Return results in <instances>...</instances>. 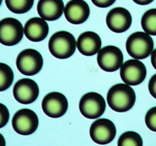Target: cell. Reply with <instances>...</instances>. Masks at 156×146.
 <instances>
[{
  "instance_id": "1",
  "label": "cell",
  "mask_w": 156,
  "mask_h": 146,
  "mask_svg": "<svg viewBox=\"0 0 156 146\" xmlns=\"http://www.w3.org/2000/svg\"><path fill=\"white\" fill-rule=\"evenodd\" d=\"M107 100L114 111L123 113L129 110L136 102V93L133 88L126 84L113 85L107 94Z\"/></svg>"
},
{
  "instance_id": "2",
  "label": "cell",
  "mask_w": 156,
  "mask_h": 146,
  "mask_svg": "<svg viewBox=\"0 0 156 146\" xmlns=\"http://www.w3.org/2000/svg\"><path fill=\"white\" fill-rule=\"evenodd\" d=\"M76 38L66 30H60L52 35L49 40L48 48L54 57L60 59H68L76 50Z\"/></svg>"
},
{
  "instance_id": "3",
  "label": "cell",
  "mask_w": 156,
  "mask_h": 146,
  "mask_svg": "<svg viewBox=\"0 0 156 146\" xmlns=\"http://www.w3.org/2000/svg\"><path fill=\"white\" fill-rule=\"evenodd\" d=\"M126 49L128 54L133 59H144L153 51V39L146 32H135L126 40Z\"/></svg>"
},
{
  "instance_id": "4",
  "label": "cell",
  "mask_w": 156,
  "mask_h": 146,
  "mask_svg": "<svg viewBox=\"0 0 156 146\" xmlns=\"http://www.w3.org/2000/svg\"><path fill=\"white\" fill-rule=\"evenodd\" d=\"M44 65L42 55L34 49H25L18 55L16 66L21 74L34 75L40 72Z\"/></svg>"
},
{
  "instance_id": "5",
  "label": "cell",
  "mask_w": 156,
  "mask_h": 146,
  "mask_svg": "<svg viewBox=\"0 0 156 146\" xmlns=\"http://www.w3.org/2000/svg\"><path fill=\"white\" fill-rule=\"evenodd\" d=\"M106 109L105 98L97 92L84 94L79 101V110L85 118L97 119L102 116Z\"/></svg>"
},
{
  "instance_id": "6",
  "label": "cell",
  "mask_w": 156,
  "mask_h": 146,
  "mask_svg": "<svg viewBox=\"0 0 156 146\" xmlns=\"http://www.w3.org/2000/svg\"><path fill=\"white\" fill-rule=\"evenodd\" d=\"M24 36V27L18 19L5 18L0 21V43L11 47L18 44Z\"/></svg>"
},
{
  "instance_id": "7",
  "label": "cell",
  "mask_w": 156,
  "mask_h": 146,
  "mask_svg": "<svg viewBox=\"0 0 156 146\" xmlns=\"http://www.w3.org/2000/svg\"><path fill=\"white\" fill-rule=\"evenodd\" d=\"M12 127L18 134L29 135L37 130L39 120L36 113L30 109H21L13 116Z\"/></svg>"
},
{
  "instance_id": "8",
  "label": "cell",
  "mask_w": 156,
  "mask_h": 146,
  "mask_svg": "<svg viewBox=\"0 0 156 146\" xmlns=\"http://www.w3.org/2000/svg\"><path fill=\"white\" fill-rule=\"evenodd\" d=\"M147 70L143 62L139 59H129L120 67V78L125 84L136 86L146 79Z\"/></svg>"
},
{
  "instance_id": "9",
  "label": "cell",
  "mask_w": 156,
  "mask_h": 146,
  "mask_svg": "<svg viewBox=\"0 0 156 146\" xmlns=\"http://www.w3.org/2000/svg\"><path fill=\"white\" fill-rule=\"evenodd\" d=\"M97 62L102 70L113 72L120 68L123 65V53L120 49L115 46H107L98 52Z\"/></svg>"
},
{
  "instance_id": "10",
  "label": "cell",
  "mask_w": 156,
  "mask_h": 146,
  "mask_svg": "<svg viewBox=\"0 0 156 146\" xmlns=\"http://www.w3.org/2000/svg\"><path fill=\"white\" fill-rule=\"evenodd\" d=\"M89 133L93 141L98 144H107L115 138L117 129L111 120L99 119L91 124Z\"/></svg>"
},
{
  "instance_id": "11",
  "label": "cell",
  "mask_w": 156,
  "mask_h": 146,
  "mask_svg": "<svg viewBox=\"0 0 156 146\" xmlns=\"http://www.w3.org/2000/svg\"><path fill=\"white\" fill-rule=\"evenodd\" d=\"M42 109L44 113L51 118H59L68 109V100L62 93L53 91L47 94L42 100Z\"/></svg>"
},
{
  "instance_id": "12",
  "label": "cell",
  "mask_w": 156,
  "mask_h": 146,
  "mask_svg": "<svg viewBox=\"0 0 156 146\" xmlns=\"http://www.w3.org/2000/svg\"><path fill=\"white\" fill-rule=\"evenodd\" d=\"M13 95L19 103L30 104L34 103L38 97L39 87L32 79L21 78L14 86Z\"/></svg>"
},
{
  "instance_id": "13",
  "label": "cell",
  "mask_w": 156,
  "mask_h": 146,
  "mask_svg": "<svg viewBox=\"0 0 156 146\" xmlns=\"http://www.w3.org/2000/svg\"><path fill=\"white\" fill-rule=\"evenodd\" d=\"M106 23L111 31L123 33L126 31L132 24V15L125 8H114L107 15Z\"/></svg>"
},
{
  "instance_id": "14",
  "label": "cell",
  "mask_w": 156,
  "mask_h": 146,
  "mask_svg": "<svg viewBox=\"0 0 156 146\" xmlns=\"http://www.w3.org/2000/svg\"><path fill=\"white\" fill-rule=\"evenodd\" d=\"M64 15L71 24H81L89 17V5L85 0H70L64 8Z\"/></svg>"
},
{
  "instance_id": "15",
  "label": "cell",
  "mask_w": 156,
  "mask_h": 146,
  "mask_svg": "<svg viewBox=\"0 0 156 146\" xmlns=\"http://www.w3.org/2000/svg\"><path fill=\"white\" fill-rule=\"evenodd\" d=\"M76 47L79 51L84 56H94L100 51L101 47V39L95 32H83L78 38Z\"/></svg>"
},
{
  "instance_id": "16",
  "label": "cell",
  "mask_w": 156,
  "mask_h": 146,
  "mask_svg": "<svg viewBox=\"0 0 156 146\" xmlns=\"http://www.w3.org/2000/svg\"><path fill=\"white\" fill-rule=\"evenodd\" d=\"M24 33L32 42H41L46 39L49 33V26L42 18H30L24 24Z\"/></svg>"
},
{
  "instance_id": "17",
  "label": "cell",
  "mask_w": 156,
  "mask_h": 146,
  "mask_svg": "<svg viewBox=\"0 0 156 146\" xmlns=\"http://www.w3.org/2000/svg\"><path fill=\"white\" fill-rule=\"evenodd\" d=\"M64 3L62 0H39L37 12L40 17L46 21H56L64 13Z\"/></svg>"
},
{
  "instance_id": "18",
  "label": "cell",
  "mask_w": 156,
  "mask_h": 146,
  "mask_svg": "<svg viewBox=\"0 0 156 146\" xmlns=\"http://www.w3.org/2000/svg\"><path fill=\"white\" fill-rule=\"evenodd\" d=\"M143 30L150 36H156V9L146 11L141 19Z\"/></svg>"
},
{
  "instance_id": "19",
  "label": "cell",
  "mask_w": 156,
  "mask_h": 146,
  "mask_svg": "<svg viewBox=\"0 0 156 146\" xmlns=\"http://www.w3.org/2000/svg\"><path fill=\"white\" fill-rule=\"evenodd\" d=\"M9 11L15 14H24L30 10L34 0H5Z\"/></svg>"
},
{
  "instance_id": "20",
  "label": "cell",
  "mask_w": 156,
  "mask_h": 146,
  "mask_svg": "<svg viewBox=\"0 0 156 146\" xmlns=\"http://www.w3.org/2000/svg\"><path fill=\"white\" fill-rule=\"evenodd\" d=\"M141 135L133 131H128L121 134L117 141V146H143Z\"/></svg>"
},
{
  "instance_id": "21",
  "label": "cell",
  "mask_w": 156,
  "mask_h": 146,
  "mask_svg": "<svg viewBox=\"0 0 156 146\" xmlns=\"http://www.w3.org/2000/svg\"><path fill=\"white\" fill-rule=\"evenodd\" d=\"M14 80L12 68L7 64L0 62V92L10 88Z\"/></svg>"
},
{
  "instance_id": "22",
  "label": "cell",
  "mask_w": 156,
  "mask_h": 146,
  "mask_svg": "<svg viewBox=\"0 0 156 146\" xmlns=\"http://www.w3.org/2000/svg\"><path fill=\"white\" fill-rule=\"evenodd\" d=\"M145 122L150 130L156 132V106L152 107L146 113Z\"/></svg>"
},
{
  "instance_id": "23",
  "label": "cell",
  "mask_w": 156,
  "mask_h": 146,
  "mask_svg": "<svg viewBox=\"0 0 156 146\" xmlns=\"http://www.w3.org/2000/svg\"><path fill=\"white\" fill-rule=\"evenodd\" d=\"M9 120V111L7 106L0 103V129L4 127Z\"/></svg>"
},
{
  "instance_id": "24",
  "label": "cell",
  "mask_w": 156,
  "mask_h": 146,
  "mask_svg": "<svg viewBox=\"0 0 156 146\" xmlns=\"http://www.w3.org/2000/svg\"><path fill=\"white\" fill-rule=\"evenodd\" d=\"M93 4L99 8H108L112 5L116 0H91Z\"/></svg>"
},
{
  "instance_id": "25",
  "label": "cell",
  "mask_w": 156,
  "mask_h": 146,
  "mask_svg": "<svg viewBox=\"0 0 156 146\" xmlns=\"http://www.w3.org/2000/svg\"><path fill=\"white\" fill-rule=\"evenodd\" d=\"M149 91L151 95L156 99V74L152 75L149 80Z\"/></svg>"
},
{
  "instance_id": "26",
  "label": "cell",
  "mask_w": 156,
  "mask_h": 146,
  "mask_svg": "<svg viewBox=\"0 0 156 146\" xmlns=\"http://www.w3.org/2000/svg\"><path fill=\"white\" fill-rule=\"evenodd\" d=\"M133 1L140 5H146L152 3L154 0H133Z\"/></svg>"
},
{
  "instance_id": "27",
  "label": "cell",
  "mask_w": 156,
  "mask_h": 146,
  "mask_svg": "<svg viewBox=\"0 0 156 146\" xmlns=\"http://www.w3.org/2000/svg\"><path fill=\"white\" fill-rule=\"evenodd\" d=\"M151 62H152V66L156 69V49L152 51V54H151Z\"/></svg>"
},
{
  "instance_id": "28",
  "label": "cell",
  "mask_w": 156,
  "mask_h": 146,
  "mask_svg": "<svg viewBox=\"0 0 156 146\" xmlns=\"http://www.w3.org/2000/svg\"><path fill=\"white\" fill-rule=\"evenodd\" d=\"M5 140L4 136L0 133V146H5Z\"/></svg>"
},
{
  "instance_id": "29",
  "label": "cell",
  "mask_w": 156,
  "mask_h": 146,
  "mask_svg": "<svg viewBox=\"0 0 156 146\" xmlns=\"http://www.w3.org/2000/svg\"><path fill=\"white\" fill-rule=\"evenodd\" d=\"M2 0H0V6H1V5H2Z\"/></svg>"
}]
</instances>
